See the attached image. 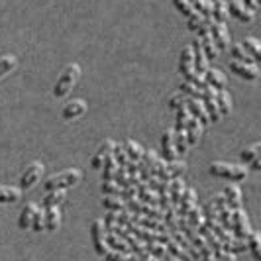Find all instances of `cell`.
Masks as SVG:
<instances>
[{"mask_svg": "<svg viewBox=\"0 0 261 261\" xmlns=\"http://www.w3.org/2000/svg\"><path fill=\"white\" fill-rule=\"evenodd\" d=\"M38 204H34V202H28L26 206L22 208L20 212V218H18V228L20 230H28L30 226H32V216H34V210H36Z\"/></svg>", "mask_w": 261, "mask_h": 261, "instance_id": "f546056e", "label": "cell"}, {"mask_svg": "<svg viewBox=\"0 0 261 261\" xmlns=\"http://www.w3.org/2000/svg\"><path fill=\"white\" fill-rule=\"evenodd\" d=\"M185 222L189 224L191 228H200L202 224H204V210L198 206V202H196L193 208L189 210V214L185 216Z\"/></svg>", "mask_w": 261, "mask_h": 261, "instance_id": "484cf974", "label": "cell"}, {"mask_svg": "<svg viewBox=\"0 0 261 261\" xmlns=\"http://www.w3.org/2000/svg\"><path fill=\"white\" fill-rule=\"evenodd\" d=\"M202 105H204V110L208 114L210 124L220 120V112H218V105H216V91L208 85L202 89Z\"/></svg>", "mask_w": 261, "mask_h": 261, "instance_id": "30bf717a", "label": "cell"}, {"mask_svg": "<svg viewBox=\"0 0 261 261\" xmlns=\"http://www.w3.org/2000/svg\"><path fill=\"white\" fill-rule=\"evenodd\" d=\"M61 226V212L57 206H47L45 208V230L47 232H55Z\"/></svg>", "mask_w": 261, "mask_h": 261, "instance_id": "7402d4cb", "label": "cell"}, {"mask_svg": "<svg viewBox=\"0 0 261 261\" xmlns=\"http://www.w3.org/2000/svg\"><path fill=\"white\" fill-rule=\"evenodd\" d=\"M41 173H43V165L41 163H38V161L30 163L26 167V171L22 173V177H20V189L22 191L34 189L39 183V179H41Z\"/></svg>", "mask_w": 261, "mask_h": 261, "instance_id": "8992f818", "label": "cell"}, {"mask_svg": "<svg viewBox=\"0 0 261 261\" xmlns=\"http://www.w3.org/2000/svg\"><path fill=\"white\" fill-rule=\"evenodd\" d=\"M204 81H206V85L212 87L214 91H220V89L226 87V75H224L220 69H212V67H208L206 73H204Z\"/></svg>", "mask_w": 261, "mask_h": 261, "instance_id": "ffe728a7", "label": "cell"}, {"mask_svg": "<svg viewBox=\"0 0 261 261\" xmlns=\"http://www.w3.org/2000/svg\"><path fill=\"white\" fill-rule=\"evenodd\" d=\"M191 47H193V65H195V73L198 77H204L210 61L206 59V55L202 51V45H200L198 39H195V41L191 43Z\"/></svg>", "mask_w": 261, "mask_h": 261, "instance_id": "4fadbf2b", "label": "cell"}, {"mask_svg": "<svg viewBox=\"0 0 261 261\" xmlns=\"http://www.w3.org/2000/svg\"><path fill=\"white\" fill-rule=\"evenodd\" d=\"M230 71L238 75L240 79L246 81H257L259 79V69L255 63H238V61H230Z\"/></svg>", "mask_w": 261, "mask_h": 261, "instance_id": "8fae6325", "label": "cell"}, {"mask_svg": "<svg viewBox=\"0 0 261 261\" xmlns=\"http://www.w3.org/2000/svg\"><path fill=\"white\" fill-rule=\"evenodd\" d=\"M216 105H218V112H220V118L228 116L232 112V96L228 92L220 89L216 91Z\"/></svg>", "mask_w": 261, "mask_h": 261, "instance_id": "d4e9b609", "label": "cell"}, {"mask_svg": "<svg viewBox=\"0 0 261 261\" xmlns=\"http://www.w3.org/2000/svg\"><path fill=\"white\" fill-rule=\"evenodd\" d=\"M242 45H244V49H246V51H248L249 55L255 59V61H259V59H261V45H259V41H257V39H255V38H246Z\"/></svg>", "mask_w": 261, "mask_h": 261, "instance_id": "74e56055", "label": "cell"}, {"mask_svg": "<svg viewBox=\"0 0 261 261\" xmlns=\"http://www.w3.org/2000/svg\"><path fill=\"white\" fill-rule=\"evenodd\" d=\"M196 34H198V41H200V45H202V51L206 55V59L208 61H214L220 51H218V47H216V43H214V39H212V34H210V26L208 22H202L198 30H196Z\"/></svg>", "mask_w": 261, "mask_h": 261, "instance_id": "277c9868", "label": "cell"}, {"mask_svg": "<svg viewBox=\"0 0 261 261\" xmlns=\"http://www.w3.org/2000/svg\"><path fill=\"white\" fill-rule=\"evenodd\" d=\"M63 200H65V191H63V189L47 191L45 198L41 200V206H43V208H47V206H59Z\"/></svg>", "mask_w": 261, "mask_h": 261, "instance_id": "f1b7e54d", "label": "cell"}, {"mask_svg": "<svg viewBox=\"0 0 261 261\" xmlns=\"http://www.w3.org/2000/svg\"><path fill=\"white\" fill-rule=\"evenodd\" d=\"M173 142H175V151L177 155L183 157L189 149V142H187V134L183 132H173Z\"/></svg>", "mask_w": 261, "mask_h": 261, "instance_id": "d590c367", "label": "cell"}, {"mask_svg": "<svg viewBox=\"0 0 261 261\" xmlns=\"http://www.w3.org/2000/svg\"><path fill=\"white\" fill-rule=\"evenodd\" d=\"M91 238H92V246H94V251L98 255H105L106 249H108V244H106V228L102 220H94L91 226Z\"/></svg>", "mask_w": 261, "mask_h": 261, "instance_id": "ba28073f", "label": "cell"}, {"mask_svg": "<svg viewBox=\"0 0 261 261\" xmlns=\"http://www.w3.org/2000/svg\"><path fill=\"white\" fill-rule=\"evenodd\" d=\"M244 4L248 6L249 10H253V12L259 8V0H244Z\"/></svg>", "mask_w": 261, "mask_h": 261, "instance_id": "7dc6e473", "label": "cell"}, {"mask_svg": "<svg viewBox=\"0 0 261 261\" xmlns=\"http://www.w3.org/2000/svg\"><path fill=\"white\" fill-rule=\"evenodd\" d=\"M185 134H187V142H189V145H196L198 144V140H200V136H202V124H200V120L195 118L193 114H191L189 120H187Z\"/></svg>", "mask_w": 261, "mask_h": 261, "instance_id": "2e32d148", "label": "cell"}, {"mask_svg": "<svg viewBox=\"0 0 261 261\" xmlns=\"http://www.w3.org/2000/svg\"><path fill=\"white\" fill-rule=\"evenodd\" d=\"M212 204H214V208H216L218 222L222 224L226 230H230V232H232V208L228 206V202H226L224 195L214 196V198H212Z\"/></svg>", "mask_w": 261, "mask_h": 261, "instance_id": "9c48e42d", "label": "cell"}, {"mask_svg": "<svg viewBox=\"0 0 261 261\" xmlns=\"http://www.w3.org/2000/svg\"><path fill=\"white\" fill-rule=\"evenodd\" d=\"M181 92H185L187 96H191V98H202V91L198 89V87H195V85H191V83H187V81H183L181 83Z\"/></svg>", "mask_w": 261, "mask_h": 261, "instance_id": "b9f144b4", "label": "cell"}, {"mask_svg": "<svg viewBox=\"0 0 261 261\" xmlns=\"http://www.w3.org/2000/svg\"><path fill=\"white\" fill-rule=\"evenodd\" d=\"M85 112H87V102L83 98H75V100H71L63 106L61 116H63V120H75V118L83 116Z\"/></svg>", "mask_w": 261, "mask_h": 261, "instance_id": "9a60e30c", "label": "cell"}, {"mask_svg": "<svg viewBox=\"0 0 261 261\" xmlns=\"http://www.w3.org/2000/svg\"><path fill=\"white\" fill-rule=\"evenodd\" d=\"M228 51H232V61H238V63H255V59H253V57L244 49V45H242V43L232 45Z\"/></svg>", "mask_w": 261, "mask_h": 261, "instance_id": "4dcf8cb0", "label": "cell"}, {"mask_svg": "<svg viewBox=\"0 0 261 261\" xmlns=\"http://www.w3.org/2000/svg\"><path fill=\"white\" fill-rule=\"evenodd\" d=\"M185 100H187V94H185V92H179V94H175V96H171L169 106H171V108H177V106L181 105V102H185Z\"/></svg>", "mask_w": 261, "mask_h": 261, "instance_id": "bcb514c9", "label": "cell"}, {"mask_svg": "<svg viewBox=\"0 0 261 261\" xmlns=\"http://www.w3.org/2000/svg\"><path fill=\"white\" fill-rule=\"evenodd\" d=\"M79 77H81V67L77 63L67 65L61 73V77L57 79L55 87H53V96L55 98H65L67 94L73 91V87L77 85Z\"/></svg>", "mask_w": 261, "mask_h": 261, "instance_id": "6da1fadb", "label": "cell"}, {"mask_svg": "<svg viewBox=\"0 0 261 261\" xmlns=\"http://www.w3.org/2000/svg\"><path fill=\"white\" fill-rule=\"evenodd\" d=\"M173 4L177 6V10L181 14H185V16H191L193 12H196L195 8H193V4L189 2V0H173Z\"/></svg>", "mask_w": 261, "mask_h": 261, "instance_id": "ee69618b", "label": "cell"}, {"mask_svg": "<svg viewBox=\"0 0 261 261\" xmlns=\"http://www.w3.org/2000/svg\"><path fill=\"white\" fill-rule=\"evenodd\" d=\"M81 171L79 169H67V171H61V173H57V175H53L49 177L47 181H45V191H57V189H71V187H75V185L81 181Z\"/></svg>", "mask_w": 261, "mask_h": 261, "instance_id": "3957f363", "label": "cell"}, {"mask_svg": "<svg viewBox=\"0 0 261 261\" xmlns=\"http://www.w3.org/2000/svg\"><path fill=\"white\" fill-rule=\"evenodd\" d=\"M210 34H212V39L218 47V51H228L230 49V32L226 24H220V22H210Z\"/></svg>", "mask_w": 261, "mask_h": 261, "instance_id": "52a82bcc", "label": "cell"}, {"mask_svg": "<svg viewBox=\"0 0 261 261\" xmlns=\"http://www.w3.org/2000/svg\"><path fill=\"white\" fill-rule=\"evenodd\" d=\"M246 244H248V249L251 251V255H253V259H261V236L259 232H249L248 240H246Z\"/></svg>", "mask_w": 261, "mask_h": 261, "instance_id": "d6a6232c", "label": "cell"}, {"mask_svg": "<svg viewBox=\"0 0 261 261\" xmlns=\"http://www.w3.org/2000/svg\"><path fill=\"white\" fill-rule=\"evenodd\" d=\"M18 65V59L14 57V55H4V57H0V79L6 77L10 71H14Z\"/></svg>", "mask_w": 261, "mask_h": 261, "instance_id": "f35d334b", "label": "cell"}, {"mask_svg": "<svg viewBox=\"0 0 261 261\" xmlns=\"http://www.w3.org/2000/svg\"><path fill=\"white\" fill-rule=\"evenodd\" d=\"M185 193V183L181 181V177H175L169 181V200H171V206L177 208L179 200H181V195Z\"/></svg>", "mask_w": 261, "mask_h": 261, "instance_id": "603a6c76", "label": "cell"}, {"mask_svg": "<svg viewBox=\"0 0 261 261\" xmlns=\"http://www.w3.org/2000/svg\"><path fill=\"white\" fill-rule=\"evenodd\" d=\"M208 173L218 177V179H226V181H232V183H240L248 177V169L242 167V165H234V163H222V161H216L208 167Z\"/></svg>", "mask_w": 261, "mask_h": 261, "instance_id": "7a4b0ae2", "label": "cell"}, {"mask_svg": "<svg viewBox=\"0 0 261 261\" xmlns=\"http://www.w3.org/2000/svg\"><path fill=\"white\" fill-rule=\"evenodd\" d=\"M34 232H41L45 230V208L43 206H36L34 210V216H32V226H30Z\"/></svg>", "mask_w": 261, "mask_h": 261, "instance_id": "e575fe53", "label": "cell"}, {"mask_svg": "<svg viewBox=\"0 0 261 261\" xmlns=\"http://www.w3.org/2000/svg\"><path fill=\"white\" fill-rule=\"evenodd\" d=\"M102 206H105L106 210H114V212H118V210L126 208V200H124L122 196L105 195V200H102Z\"/></svg>", "mask_w": 261, "mask_h": 261, "instance_id": "8d00e7d4", "label": "cell"}, {"mask_svg": "<svg viewBox=\"0 0 261 261\" xmlns=\"http://www.w3.org/2000/svg\"><path fill=\"white\" fill-rule=\"evenodd\" d=\"M112 147H114V142H112V140H105V142L100 144V147L96 149V153L92 155V161H91L92 169H100V167H102V163H105L106 157L110 155Z\"/></svg>", "mask_w": 261, "mask_h": 261, "instance_id": "d6986e66", "label": "cell"}, {"mask_svg": "<svg viewBox=\"0 0 261 261\" xmlns=\"http://www.w3.org/2000/svg\"><path fill=\"white\" fill-rule=\"evenodd\" d=\"M161 151H163V157H165V161H175V159H179L177 151H175L173 130H165V132H163V136H161Z\"/></svg>", "mask_w": 261, "mask_h": 261, "instance_id": "ac0fdd59", "label": "cell"}, {"mask_svg": "<svg viewBox=\"0 0 261 261\" xmlns=\"http://www.w3.org/2000/svg\"><path fill=\"white\" fill-rule=\"evenodd\" d=\"M196 202H198V198H196V191L195 189H185V193L181 195V200H179V204H177V216H181L185 218L187 214H189V210L195 206Z\"/></svg>", "mask_w": 261, "mask_h": 261, "instance_id": "5bb4252c", "label": "cell"}, {"mask_svg": "<svg viewBox=\"0 0 261 261\" xmlns=\"http://www.w3.org/2000/svg\"><path fill=\"white\" fill-rule=\"evenodd\" d=\"M20 195H22V189H16V187H0V202H2V204L20 200Z\"/></svg>", "mask_w": 261, "mask_h": 261, "instance_id": "836d02e7", "label": "cell"}, {"mask_svg": "<svg viewBox=\"0 0 261 261\" xmlns=\"http://www.w3.org/2000/svg\"><path fill=\"white\" fill-rule=\"evenodd\" d=\"M187 108H189V112H191L193 116L200 120L202 126H204V124H210L208 114H206L204 105H202V98H191V96H187Z\"/></svg>", "mask_w": 261, "mask_h": 261, "instance_id": "e0dca14e", "label": "cell"}, {"mask_svg": "<svg viewBox=\"0 0 261 261\" xmlns=\"http://www.w3.org/2000/svg\"><path fill=\"white\" fill-rule=\"evenodd\" d=\"M249 232H251V226L246 212L242 208H234L232 210V236L238 240H248Z\"/></svg>", "mask_w": 261, "mask_h": 261, "instance_id": "5b68a950", "label": "cell"}, {"mask_svg": "<svg viewBox=\"0 0 261 261\" xmlns=\"http://www.w3.org/2000/svg\"><path fill=\"white\" fill-rule=\"evenodd\" d=\"M259 153H261V144H253V145H249V147H246V149L240 153V157H242L244 163H249L251 159L259 157Z\"/></svg>", "mask_w": 261, "mask_h": 261, "instance_id": "ab89813d", "label": "cell"}, {"mask_svg": "<svg viewBox=\"0 0 261 261\" xmlns=\"http://www.w3.org/2000/svg\"><path fill=\"white\" fill-rule=\"evenodd\" d=\"M228 16H230L228 14V2L226 0H212V20L226 24Z\"/></svg>", "mask_w": 261, "mask_h": 261, "instance_id": "cb8c5ba5", "label": "cell"}, {"mask_svg": "<svg viewBox=\"0 0 261 261\" xmlns=\"http://www.w3.org/2000/svg\"><path fill=\"white\" fill-rule=\"evenodd\" d=\"M124 149H126L128 159L134 161V163H138L142 159V155H144V147L138 144V142H134V140H126L124 142Z\"/></svg>", "mask_w": 261, "mask_h": 261, "instance_id": "83f0119b", "label": "cell"}, {"mask_svg": "<svg viewBox=\"0 0 261 261\" xmlns=\"http://www.w3.org/2000/svg\"><path fill=\"white\" fill-rule=\"evenodd\" d=\"M165 248H167V251H169V255L173 257V259H183V261L191 259V255H189V253H187V251H185L173 238H169V240L165 242Z\"/></svg>", "mask_w": 261, "mask_h": 261, "instance_id": "1f68e13d", "label": "cell"}, {"mask_svg": "<svg viewBox=\"0 0 261 261\" xmlns=\"http://www.w3.org/2000/svg\"><path fill=\"white\" fill-rule=\"evenodd\" d=\"M204 22V18L200 16L198 12H193L191 16H187V28L191 30V32H196L198 30V26Z\"/></svg>", "mask_w": 261, "mask_h": 261, "instance_id": "7bdbcfd3", "label": "cell"}, {"mask_svg": "<svg viewBox=\"0 0 261 261\" xmlns=\"http://www.w3.org/2000/svg\"><path fill=\"white\" fill-rule=\"evenodd\" d=\"M228 14H232L236 20H240V22H244V24H249V22L253 20V16H255V12L249 10L248 6L244 4V0H230V4H228Z\"/></svg>", "mask_w": 261, "mask_h": 261, "instance_id": "7c38bea8", "label": "cell"}, {"mask_svg": "<svg viewBox=\"0 0 261 261\" xmlns=\"http://www.w3.org/2000/svg\"><path fill=\"white\" fill-rule=\"evenodd\" d=\"M249 165H251V169H253V171H259L261 169V159H259V157L251 159V161H249Z\"/></svg>", "mask_w": 261, "mask_h": 261, "instance_id": "c3c4849f", "label": "cell"}, {"mask_svg": "<svg viewBox=\"0 0 261 261\" xmlns=\"http://www.w3.org/2000/svg\"><path fill=\"white\" fill-rule=\"evenodd\" d=\"M196 12L204 18V22H212V0H189Z\"/></svg>", "mask_w": 261, "mask_h": 261, "instance_id": "4316f807", "label": "cell"}, {"mask_svg": "<svg viewBox=\"0 0 261 261\" xmlns=\"http://www.w3.org/2000/svg\"><path fill=\"white\" fill-rule=\"evenodd\" d=\"M100 191H102V195H112V196H120L122 193V187L114 181H102L100 185Z\"/></svg>", "mask_w": 261, "mask_h": 261, "instance_id": "60d3db41", "label": "cell"}, {"mask_svg": "<svg viewBox=\"0 0 261 261\" xmlns=\"http://www.w3.org/2000/svg\"><path fill=\"white\" fill-rule=\"evenodd\" d=\"M224 198H226V202H228V206L234 210V208H242V193H240V189H238V185H228L226 189H224Z\"/></svg>", "mask_w": 261, "mask_h": 261, "instance_id": "44dd1931", "label": "cell"}, {"mask_svg": "<svg viewBox=\"0 0 261 261\" xmlns=\"http://www.w3.org/2000/svg\"><path fill=\"white\" fill-rule=\"evenodd\" d=\"M105 222V228L106 232H110L114 226L118 224V212H114V210H108V214H106V218L102 220Z\"/></svg>", "mask_w": 261, "mask_h": 261, "instance_id": "f6af8a7d", "label": "cell"}]
</instances>
